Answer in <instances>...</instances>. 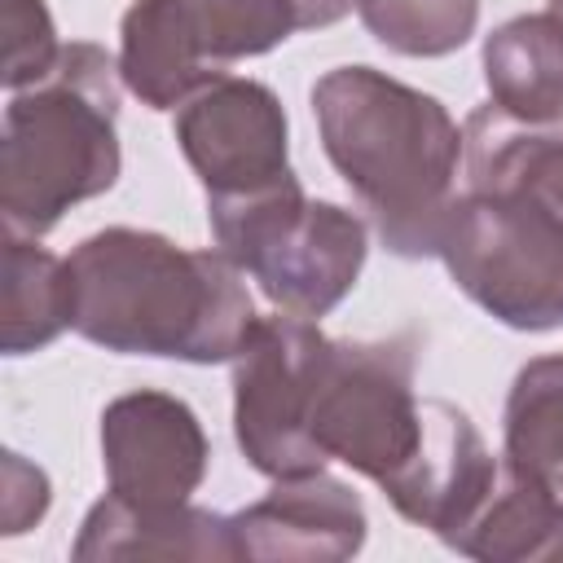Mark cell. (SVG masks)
<instances>
[{
  "instance_id": "obj_6",
  "label": "cell",
  "mask_w": 563,
  "mask_h": 563,
  "mask_svg": "<svg viewBox=\"0 0 563 563\" xmlns=\"http://www.w3.org/2000/svg\"><path fill=\"white\" fill-rule=\"evenodd\" d=\"M299 31L290 0H132L119 22V75L150 110H176L233 62Z\"/></svg>"
},
{
  "instance_id": "obj_14",
  "label": "cell",
  "mask_w": 563,
  "mask_h": 563,
  "mask_svg": "<svg viewBox=\"0 0 563 563\" xmlns=\"http://www.w3.org/2000/svg\"><path fill=\"white\" fill-rule=\"evenodd\" d=\"M75 290L70 268L35 238L4 229V317L0 343L4 356H26L48 347L62 330H70Z\"/></svg>"
},
{
  "instance_id": "obj_15",
  "label": "cell",
  "mask_w": 563,
  "mask_h": 563,
  "mask_svg": "<svg viewBox=\"0 0 563 563\" xmlns=\"http://www.w3.org/2000/svg\"><path fill=\"white\" fill-rule=\"evenodd\" d=\"M506 457L563 493V352L532 356L506 396Z\"/></svg>"
},
{
  "instance_id": "obj_9",
  "label": "cell",
  "mask_w": 563,
  "mask_h": 563,
  "mask_svg": "<svg viewBox=\"0 0 563 563\" xmlns=\"http://www.w3.org/2000/svg\"><path fill=\"white\" fill-rule=\"evenodd\" d=\"M211 444L198 413L172 391H123L101 409L106 488L141 506H176L207 479Z\"/></svg>"
},
{
  "instance_id": "obj_8",
  "label": "cell",
  "mask_w": 563,
  "mask_h": 563,
  "mask_svg": "<svg viewBox=\"0 0 563 563\" xmlns=\"http://www.w3.org/2000/svg\"><path fill=\"white\" fill-rule=\"evenodd\" d=\"M172 136L207 198H242L290 180V119L282 97L242 75H220L176 106Z\"/></svg>"
},
{
  "instance_id": "obj_4",
  "label": "cell",
  "mask_w": 563,
  "mask_h": 563,
  "mask_svg": "<svg viewBox=\"0 0 563 563\" xmlns=\"http://www.w3.org/2000/svg\"><path fill=\"white\" fill-rule=\"evenodd\" d=\"M119 88V57L70 40L44 79L9 97L0 132L4 229L44 238L70 207L114 189L123 167Z\"/></svg>"
},
{
  "instance_id": "obj_3",
  "label": "cell",
  "mask_w": 563,
  "mask_h": 563,
  "mask_svg": "<svg viewBox=\"0 0 563 563\" xmlns=\"http://www.w3.org/2000/svg\"><path fill=\"white\" fill-rule=\"evenodd\" d=\"M308 97L321 150L378 242L400 260L440 255L462 163V128L444 101L365 62L325 70Z\"/></svg>"
},
{
  "instance_id": "obj_5",
  "label": "cell",
  "mask_w": 563,
  "mask_h": 563,
  "mask_svg": "<svg viewBox=\"0 0 563 563\" xmlns=\"http://www.w3.org/2000/svg\"><path fill=\"white\" fill-rule=\"evenodd\" d=\"M207 229L277 312L321 321L334 312L369 255V224L325 198H308L299 176L242 198H207Z\"/></svg>"
},
{
  "instance_id": "obj_11",
  "label": "cell",
  "mask_w": 563,
  "mask_h": 563,
  "mask_svg": "<svg viewBox=\"0 0 563 563\" xmlns=\"http://www.w3.org/2000/svg\"><path fill=\"white\" fill-rule=\"evenodd\" d=\"M75 563H110V559H194V563H233V528L229 515H216L194 501L176 506H141L119 493L92 501L70 541Z\"/></svg>"
},
{
  "instance_id": "obj_1",
  "label": "cell",
  "mask_w": 563,
  "mask_h": 563,
  "mask_svg": "<svg viewBox=\"0 0 563 563\" xmlns=\"http://www.w3.org/2000/svg\"><path fill=\"white\" fill-rule=\"evenodd\" d=\"M462 167L440 238L453 286L510 330H563V128L475 106Z\"/></svg>"
},
{
  "instance_id": "obj_10",
  "label": "cell",
  "mask_w": 563,
  "mask_h": 563,
  "mask_svg": "<svg viewBox=\"0 0 563 563\" xmlns=\"http://www.w3.org/2000/svg\"><path fill=\"white\" fill-rule=\"evenodd\" d=\"M233 550L246 563H343L361 554L369 537V515L361 493L330 475H290L229 515Z\"/></svg>"
},
{
  "instance_id": "obj_19",
  "label": "cell",
  "mask_w": 563,
  "mask_h": 563,
  "mask_svg": "<svg viewBox=\"0 0 563 563\" xmlns=\"http://www.w3.org/2000/svg\"><path fill=\"white\" fill-rule=\"evenodd\" d=\"M299 13V31H317V26H334L339 18H347L356 9V0H290Z\"/></svg>"
},
{
  "instance_id": "obj_18",
  "label": "cell",
  "mask_w": 563,
  "mask_h": 563,
  "mask_svg": "<svg viewBox=\"0 0 563 563\" xmlns=\"http://www.w3.org/2000/svg\"><path fill=\"white\" fill-rule=\"evenodd\" d=\"M48 501H53V484L48 475L26 462L22 453H4V537H18L26 528H35L44 515H48Z\"/></svg>"
},
{
  "instance_id": "obj_17",
  "label": "cell",
  "mask_w": 563,
  "mask_h": 563,
  "mask_svg": "<svg viewBox=\"0 0 563 563\" xmlns=\"http://www.w3.org/2000/svg\"><path fill=\"white\" fill-rule=\"evenodd\" d=\"M62 57V40L44 0H4V88L18 92L44 79Z\"/></svg>"
},
{
  "instance_id": "obj_13",
  "label": "cell",
  "mask_w": 563,
  "mask_h": 563,
  "mask_svg": "<svg viewBox=\"0 0 563 563\" xmlns=\"http://www.w3.org/2000/svg\"><path fill=\"white\" fill-rule=\"evenodd\" d=\"M484 88L497 110L519 123L563 128V22L519 13L484 40Z\"/></svg>"
},
{
  "instance_id": "obj_2",
  "label": "cell",
  "mask_w": 563,
  "mask_h": 563,
  "mask_svg": "<svg viewBox=\"0 0 563 563\" xmlns=\"http://www.w3.org/2000/svg\"><path fill=\"white\" fill-rule=\"evenodd\" d=\"M70 330L119 356L224 365L255 317L246 273L216 246H180L167 233L110 224L70 255Z\"/></svg>"
},
{
  "instance_id": "obj_16",
  "label": "cell",
  "mask_w": 563,
  "mask_h": 563,
  "mask_svg": "<svg viewBox=\"0 0 563 563\" xmlns=\"http://www.w3.org/2000/svg\"><path fill=\"white\" fill-rule=\"evenodd\" d=\"M365 31L400 57H449L479 22V0H356Z\"/></svg>"
},
{
  "instance_id": "obj_20",
  "label": "cell",
  "mask_w": 563,
  "mask_h": 563,
  "mask_svg": "<svg viewBox=\"0 0 563 563\" xmlns=\"http://www.w3.org/2000/svg\"><path fill=\"white\" fill-rule=\"evenodd\" d=\"M550 13H554V18L563 22V0H550Z\"/></svg>"
},
{
  "instance_id": "obj_12",
  "label": "cell",
  "mask_w": 563,
  "mask_h": 563,
  "mask_svg": "<svg viewBox=\"0 0 563 563\" xmlns=\"http://www.w3.org/2000/svg\"><path fill=\"white\" fill-rule=\"evenodd\" d=\"M449 550L484 563H550L563 559V493L537 471L501 453L475 515L449 541Z\"/></svg>"
},
{
  "instance_id": "obj_7",
  "label": "cell",
  "mask_w": 563,
  "mask_h": 563,
  "mask_svg": "<svg viewBox=\"0 0 563 563\" xmlns=\"http://www.w3.org/2000/svg\"><path fill=\"white\" fill-rule=\"evenodd\" d=\"M321 325L308 317H260L233 365V435L251 471L268 479L325 471L308 440V396L321 352Z\"/></svg>"
}]
</instances>
